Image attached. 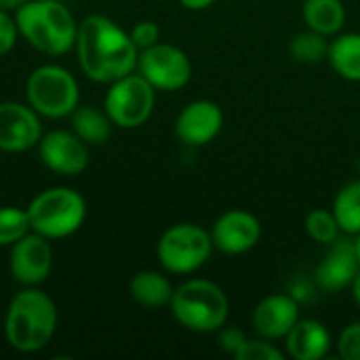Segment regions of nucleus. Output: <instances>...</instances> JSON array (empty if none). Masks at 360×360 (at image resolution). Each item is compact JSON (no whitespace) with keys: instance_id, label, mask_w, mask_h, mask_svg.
I'll list each match as a JSON object with an SVG mask.
<instances>
[{"instance_id":"f257e3e1","label":"nucleus","mask_w":360,"mask_h":360,"mask_svg":"<svg viewBox=\"0 0 360 360\" xmlns=\"http://www.w3.org/2000/svg\"><path fill=\"white\" fill-rule=\"evenodd\" d=\"M74 49L82 74L93 82L110 84L137 70L139 49L131 34L105 15L93 13L78 21Z\"/></svg>"},{"instance_id":"f03ea898","label":"nucleus","mask_w":360,"mask_h":360,"mask_svg":"<svg viewBox=\"0 0 360 360\" xmlns=\"http://www.w3.org/2000/svg\"><path fill=\"white\" fill-rule=\"evenodd\" d=\"M57 306L38 287H23L15 293L4 312L6 344L21 352L34 354L44 350L57 331Z\"/></svg>"},{"instance_id":"7ed1b4c3","label":"nucleus","mask_w":360,"mask_h":360,"mask_svg":"<svg viewBox=\"0 0 360 360\" xmlns=\"http://www.w3.org/2000/svg\"><path fill=\"white\" fill-rule=\"evenodd\" d=\"M15 23L19 36L44 55L59 57L76 44L78 21L59 0H27L15 13Z\"/></svg>"},{"instance_id":"20e7f679","label":"nucleus","mask_w":360,"mask_h":360,"mask_svg":"<svg viewBox=\"0 0 360 360\" xmlns=\"http://www.w3.org/2000/svg\"><path fill=\"white\" fill-rule=\"evenodd\" d=\"M169 308L173 319L194 333H215L230 316L226 291L207 278H192L179 285L173 291Z\"/></svg>"},{"instance_id":"39448f33","label":"nucleus","mask_w":360,"mask_h":360,"mask_svg":"<svg viewBox=\"0 0 360 360\" xmlns=\"http://www.w3.org/2000/svg\"><path fill=\"white\" fill-rule=\"evenodd\" d=\"M25 209L32 230L49 240H59L76 234L86 219V200L80 192L65 186H55L38 192Z\"/></svg>"},{"instance_id":"423d86ee","label":"nucleus","mask_w":360,"mask_h":360,"mask_svg":"<svg viewBox=\"0 0 360 360\" xmlns=\"http://www.w3.org/2000/svg\"><path fill=\"white\" fill-rule=\"evenodd\" d=\"M25 99L44 118H65L80 105L78 80L61 65H40L25 80Z\"/></svg>"},{"instance_id":"0eeeda50","label":"nucleus","mask_w":360,"mask_h":360,"mask_svg":"<svg viewBox=\"0 0 360 360\" xmlns=\"http://www.w3.org/2000/svg\"><path fill=\"white\" fill-rule=\"evenodd\" d=\"M215 245L211 232L198 224L181 221L162 232L156 245L160 266L169 274H194L198 272L213 253Z\"/></svg>"},{"instance_id":"6e6552de","label":"nucleus","mask_w":360,"mask_h":360,"mask_svg":"<svg viewBox=\"0 0 360 360\" xmlns=\"http://www.w3.org/2000/svg\"><path fill=\"white\" fill-rule=\"evenodd\" d=\"M156 89L135 70L108 84L103 110L118 129H137L146 124L154 112Z\"/></svg>"},{"instance_id":"1a4fd4ad","label":"nucleus","mask_w":360,"mask_h":360,"mask_svg":"<svg viewBox=\"0 0 360 360\" xmlns=\"http://www.w3.org/2000/svg\"><path fill=\"white\" fill-rule=\"evenodd\" d=\"M137 72L156 91H179L192 80V61L184 49L169 42H156L139 51Z\"/></svg>"},{"instance_id":"9d476101","label":"nucleus","mask_w":360,"mask_h":360,"mask_svg":"<svg viewBox=\"0 0 360 360\" xmlns=\"http://www.w3.org/2000/svg\"><path fill=\"white\" fill-rule=\"evenodd\" d=\"M11 276L23 287H40L53 270L51 240L38 232H27L11 247L8 255Z\"/></svg>"},{"instance_id":"9b49d317","label":"nucleus","mask_w":360,"mask_h":360,"mask_svg":"<svg viewBox=\"0 0 360 360\" xmlns=\"http://www.w3.org/2000/svg\"><path fill=\"white\" fill-rule=\"evenodd\" d=\"M36 148L40 162L53 173L74 177L89 167V146L74 131L53 129L42 133Z\"/></svg>"},{"instance_id":"f8f14e48","label":"nucleus","mask_w":360,"mask_h":360,"mask_svg":"<svg viewBox=\"0 0 360 360\" xmlns=\"http://www.w3.org/2000/svg\"><path fill=\"white\" fill-rule=\"evenodd\" d=\"M42 137L40 114L30 103L0 101V150L21 154L38 146Z\"/></svg>"},{"instance_id":"ddd939ff","label":"nucleus","mask_w":360,"mask_h":360,"mask_svg":"<svg viewBox=\"0 0 360 360\" xmlns=\"http://www.w3.org/2000/svg\"><path fill=\"white\" fill-rule=\"evenodd\" d=\"M211 238L217 251L226 255H243L259 245L262 221L251 211L230 209L215 219Z\"/></svg>"},{"instance_id":"4468645a","label":"nucleus","mask_w":360,"mask_h":360,"mask_svg":"<svg viewBox=\"0 0 360 360\" xmlns=\"http://www.w3.org/2000/svg\"><path fill=\"white\" fill-rule=\"evenodd\" d=\"M224 129V112L211 99H196L184 105L175 118V135L190 148L211 143Z\"/></svg>"},{"instance_id":"2eb2a0df","label":"nucleus","mask_w":360,"mask_h":360,"mask_svg":"<svg viewBox=\"0 0 360 360\" xmlns=\"http://www.w3.org/2000/svg\"><path fill=\"white\" fill-rule=\"evenodd\" d=\"M360 272V259L354 240H342L327 245V253L316 266V283L327 293H340L348 289Z\"/></svg>"},{"instance_id":"dca6fc26","label":"nucleus","mask_w":360,"mask_h":360,"mask_svg":"<svg viewBox=\"0 0 360 360\" xmlns=\"http://www.w3.org/2000/svg\"><path fill=\"white\" fill-rule=\"evenodd\" d=\"M300 319H302L300 304L291 295L274 293V295L264 297L255 306L251 314V325L259 338L276 342V340H285Z\"/></svg>"},{"instance_id":"f3484780","label":"nucleus","mask_w":360,"mask_h":360,"mask_svg":"<svg viewBox=\"0 0 360 360\" xmlns=\"http://www.w3.org/2000/svg\"><path fill=\"white\" fill-rule=\"evenodd\" d=\"M329 329L314 319H300L285 338V354L295 360H321L331 350Z\"/></svg>"},{"instance_id":"a211bd4d","label":"nucleus","mask_w":360,"mask_h":360,"mask_svg":"<svg viewBox=\"0 0 360 360\" xmlns=\"http://www.w3.org/2000/svg\"><path fill=\"white\" fill-rule=\"evenodd\" d=\"M173 291L175 289L171 281L162 272H156V270H141L129 283L131 297L148 310H158V308L169 306Z\"/></svg>"},{"instance_id":"6ab92c4d","label":"nucleus","mask_w":360,"mask_h":360,"mask_svg":"<svg viewBox=\"0 0 360 360\" xmlns=\"http://www.w3.org/2000/svg\"><path fill=\"white\" fill-rule=\"evenodd\" d=\"M72 131L86 143V146H103L110 141L114 133V122L105 110L97 105H78L72 114Z\"/></svg>"},{"instance_id":"aec40b11","label":"nucleus","mask_w":360,"mask_h":360,"mask_svg":"<svg viewBox=\"0 0 360 360\" xmlns=\"http://www.w3.org/2000/svg\"><path fill=\"white\" fill-rule=\"evenodd\" d=\"M302 17L308 30L331 38L344 30L346 6L342 0H304Z\"/></svg>"},{"instance_id":"412c9836","label":"nucleus","mask_w":360,"mask_h":360,"mask_svg":"<svg viewBox=\"0 0 360 360\" xmlns=\"http://www.w3.org/2000/svg\"><path fill=\"white\" fill-rule=\"evenodd\" d=\"M327 59L344 80L360 82V32H340L333 36Z\"/></svg>"},{"instance_id":"4be33fe9","label":"nucleus","mask_w":360,"mask_h":360,"mask_svg":"<svg viewBox=\"0 0 360 360\" xmlns=\"http://www.w3.org/2000/svg\"><path fill=\"white\" fill-rule=\"evenodd\" d=\"M342 232L359 234L360 232V179L346 184L333 198L331 207Z\"/></svg>"},{"instance_id":"5701e85b","label":"nucleus","mask_w":360,"mask_h":360,"mask_svg":"<svg viewBox=\"0 0 360 360\" xmlns=\"http://www.w3.org/2000/svg\"><path fill=\"white\" fill-rule=\"evenodd\" d=\"M289 53L295 61L306 63V65H314V63H321L327 59L329 40H327V36H323L314 30H306V32H300L291 40Z\"/></svg>"},{"instance_id":"b1692460","label":"nucleus","mask_w":360,"mask_h":360,"mask_svg":"<svg viewBox=\"0 0 360 360\" xmlns=\"http://www.w3.org/2000/svg\"><path fill=\"white\" fill-rule=\"evenodd\" d=\"M27 232H32L27 209L0 207V247H13Z\"/></svg>"},{"instance_id":"393cba45","label":"nucleus","mask_w":360,"mask_h":360,"mask_svg":"<svg viewBox=\"0 0 360 360\" xmlns=\"http://www.w3.org/2000/svg\"><path fill=\"white\" fill-rule=\"evenodd\" d=\"M306 234L319 243V245H331L340 238L342 234V228L333 215V211H327V209H312L308 215H306Z\"/></svg>"},{"instance_id":"a878e982","label":"nucleus","mask_w":360,"mask_h":360,"mask_svg":"<svg viewBox=\"0 0 360 360\" xmlns=\"http://www.w3.org/2000/svg\"><path fill=\"white\" fill-rule=\"evenodd\" d=\"M236 360H285L287 354L281 352L270 340L257 338V340H247L243 348L236 352Z\"/></svg>"},{"instance_id":"bb28decb","label":"nucleus","mask_w":360,"mask_h":360,"mask_svg":"<svg viewBox=\"0 0 360 360\" xmlns=\"http://www.w3.org/2000/svg\"><path fill=\"white\" fill-rule=\"evenodd\" d=\"M335 348H338V354L344 360H360V323L348 325L340 333Z\"/></svg>"},{"instance_id":"cd10ccee","label":"nucleus","mask_w":360,"mask_h":360,"mask_svg":"<svg viewBox=\"0 0 360 360\" xmlns=\"http://www.w3.org/2000/svg\"><path fill=\"white\" fill-rule=\"evenodd\" d=\"M129 34H131L133 44H135L139 51H143V49H148V46L160 42V27H158V23H154V21H150V19L137 21V23L131 27Z\"/></svg>"},{"instance_id":"c85d7f7f","label":"nucleus","mask_w":360,"mask_h":360,"mask_svg":"<svg viewBox=\"0 0 360 360\" xmlns=\"http://www.w3.org/2000/svg\"><path fill=\"white\" fill-rule=\"evenodd\" d=\"M17 38H19V30L15 17L6 11H0V57L13 51Z\"/></svg>"},{"instance_id":"c756f323","label":"nucleus","mask_w":360,"mask_h":360,"mask_svg":"<svg viewBox=\"0 0 360 360\" xmlns=\"http://www.w3.org/2000/svg\"><path fill=\"white\" fill-rule=\"evenodd\" d=\"M249 338L240 331V329H236V327H221L219 331H217V344H219V348L224 350V352H228V354H232V356H236V352L243 348V344L247 342Z\"/></svg>"},{"instance_id":"7c9ffc66","label":"nucleus","mask_w":360,"mask_h":360,"mask_svg":"<svg viewBox=\"0 0 360 360\" xmlns=\"http://www.w3.org/2000/svg\"><path fill=\"white\" fill-rule=\"evenodd\" d=\"M215 0H179V4L188 11H205L213 4Z\"/></svg>"},{"instance_id":"2f4dec72","label":"nucleus","mask_w":360,"mask_h":360,"mask_svg":"<svg viewBox=\"0 0 360 360\" xmlns=\"http://www.w3.org/2000/svg\"><path fill=\"white\" fill-rule=\"evenodd\" d=\"M27 0H0V11H6L11 15H15Z\"/></svg>"},{"instance_id":"473e14b6","label":"nucleus","mask_w":360,"mask_h":360,"mask_svg":"<svg viewBox=\"0 0 360 360\" xmlns=\"http://www.w3.org/2000/svg\"><path fill=\"white\" fill-rule=\"evenodd\" d=\"M350 289H352V297H354L356 306H359V308H360V272H359V274H356L354 283L350 285Z\"/></svg>"},{"instance_id":"72a5a7b5","label":"nucleus","mask_w":360,"mask_h":360,"mask_svg":"<svg viewBox=\"0 0 360 360\" xmlns=\"http://www.w3.org/2000/svg\"><path fill=\"white\" fill-rule=\"evenodd\" d=\"M354 245H356V253H359V259H360V232L356 234V240H354Z\"/></svg>"}]
</instances>
